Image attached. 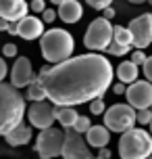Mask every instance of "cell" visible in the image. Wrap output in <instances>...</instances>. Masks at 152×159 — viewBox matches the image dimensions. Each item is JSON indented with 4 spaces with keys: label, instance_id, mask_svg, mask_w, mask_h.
<instances>
[{
    "label": "cell",
    "instance_id": "6da1fadb",
    "mask_svg": "<svg viewBox=\"0 0 152 159\" xmlns=\"http://www.w3.org/2000/svg\"><path fill=\"white\" fill-rule=\"evenodd\" d=\"M112 65L98 52L69 57L52 67H44L40 80L46 88L48 101L54 105H83L104 92L112 84Z\"/></svg>",
    "mask_w": 152,
    "mask_h": 159
},
{
    "label": "cell",
    "instance_id": "7a4b0ae2",
    "mask_svg": "<svg viewBox=\"0 0 152 159\" xmlns=\"http://www.w3.org/2000/svg\"><path fill=\"white\" fill-rule=\"evenodd\" d=\"M23 115H25V98L19 92V88L13 84L0 82V136H4L17 124H21Z\"/></svg>",
    "mask_w": 152,
    "mask_h": 159
},
{
    "label": "cell",
    "instance_id": "3957f363",
    "mask_svg": "<svg viewBox=\"0 0 152 159\" xmlns=\"http://www.w3.org/2000/svg\"><path fill=\"white\" fill-rule=\"evenodd\" d=\"M40 50L44 61L48 63H61L65 59H69L75 50V40L67 30L52 27L48 32L40 36Z\"/></svg>",
    "mask_w": 152,
    "mask_h": 159
},
{
    "label": "cell",
    "instance_id": "277c9868",
    "mask_svg": "<svg viewBox=\"0 0 152 159\" xmlns=\"http://www.w3.org/2000/svg\"><path fill=\"white\" fill-rule=\"evenodd\" d=\"M119 155L123 159L152 157V134L144 128H129L119 138Z\"/></svg>",
    "mask_w": 152,
    "mask_h": 159
},
{
    "label": "cell",
    "instance_id": "5b68a950",
    "mask_svg": "<svg viewBox=\"0 0 152 159\" xmlns=\"http://www.w3.org/2000/svg\"><path fill=\"white\" fill-rule=\"evenodd\" d=\"M137 124V111L131 107V105H112L104 111V126L108 128L111 132H127L129 128H133Z\"/></svg>",
    "mask_w": 152,
    "mask_h": 159
},
{
    "label": "cell",
    "instance_id": "8992f818",
    "mask_svg": "<svg viewBox=\"0 0 152 159\" xmlns=\"http://www.w3.org/2000/svg\"><path fill=\"white\" fill-rule=\"evenodd\" d=\"M112 42V25L111 19L106 17H98L86 30L83 36V46L88 50H106L108 44Z\"/></svg>",
    "mask_w": 152,
    "mask_h": 159
},
{
    "label": "cell",
    "instance_id": "52a82bcc",
    "mask_svg": "<svg viewBox=\"0 0 152 159\" xmlns=\"http://www.w3.org/2000/svg\"><path fill=\"white\" fill-rule=\"evenodd\" d=\"M63 143H65V130H58V128L52 126L44 128L38 134V140H36V153L42 159L58 157L63 153Z\"/></svg>",
    "mask_w": 152,
    "mask_h": 159
},
{
    "label": "cell",
    "instance_id": "ba28073f",
    "mask_svg": "<svg viewBox=\"0 0 152 159\" xmlns=\"http://www.w3.org/2000/svg\"><path fill=\"white\" fill-rule=\"evenodd\" d=\"M65 159H92L88 140L83 138L81 132L73 128H65V143H63V153Z\"/></svg>",
    "mask_w": 152,
    "mask_h": 159
},
{
    "label": "cell",
    "instance_id": "9c48e42d",
    "mask_svg": "<svg viewBox=\"0 0 152 159\" xmlns=\"http://www.w3.org/2000/svg\"><path fill=\"white\" fill-rule=\"evenodd\" d=\"M27 119L33 128L38 130H44V128H50L56 121V105L52 101H33L27 109Z\"/></svg>",
    "mask_w": 152,
    "mask_h": 159
},
{
    "label": "cell",
    "instance_id": "30bf717a",
    "mask_svg": "<svg viewBox=\"0 0 152 159\" xmlns=\"http://www.w3.org/2000/svg\"><path fill=\"white\" fill-rule=\"evenodd\" d=\"M125 96H127V103L133 107V109H146L152 105V82L150 80H136L131 82L125 90Z\"/></svg>",
    "mask_w": 152,
    "mask_h": 159
},
{
    "label": "cell",
    "instance_id": "8fae6325",
    "mask_svg": "<svg viewBox=\"0 0 152 159\" xmlns=\"http://www.w3.org/2000/svg\"><path fill=\"white\" fill-rule=\"evenodd\" d=\"M131 36H133V48H148L152 44V17L150 13L131 19L127 25Z\"/></svg>",
    "mask_w": 152,
    "mask_h": 159
},
{
    "label": "cell",
    "instance_id": "7c38bea8",
    "mask_svg": "<svg viewBox=\"0 0 152 159\" xmlns=\"http://www.w3.org/2000/svg\"><path fill=\"white\" fill-rule=\"evenodd\" d=\"M33 80V67L27 57H19L11 69V84L17 88H25Z\"/></svg>",
    "mask_w": 152,
    "mask_h": 159
},
{
    "label": "cell",
    "instance_id": "4fadbf2b",
    "mask_svg": "<svg viewBox=\"0 0 152 159\" xmlns=\"http://www.w3.org/2000/svg\"><path fill=\"white\" fill-rule=\"evenodd\" d=\"M29 11L27 0H0V17L6 21H19Z\"/></svg>",
    "mask_w": 152,
    "mask_h": 159
},
{
    "label": "cell",
    "instance_id": "5bb4252c",
    "mask_svg": "<svg viewBox=\"0 0 152 159\" xmlns=\"http://www.w3.org/2000/svg\"><path fill=\"white\" fill-rule=\"evenodd\" d=\"M44 34V19H38V17H27L19 19V32L17 36H21L23 40H36Z\"/></svg>",
    "mask_w": 152,
    "mask_h": 159
},
{
    "label": "cell",
    "instance_id": "9a60e30c",
    "mask_svg": "<svg viewBox=\"0 0 152 159\" xmlns=\"http://www.w3.org/2000/svg\"><path fill=\"white\" fill-rule=\"evenodd\" d=\"M58 19H63L65 23H77L83 17V7L77 0H63L58 4Z\"/></svg>",
    "mask_w": 152,
    "mask_h": 159
},
{
    "label": "cell",
    "instance_id": "2e32d148",
    "mask_svg": "<svg viewBox=\"0 0 152 159\" xmlns=\"http://www.w3.org/2000/svg\"><path fill=\"white\" fill-rule=\"evenodd\" d=\"M32 136H33V132H32V124L27 126V124H17L11 132H6L4 134V140H6L11 147H23V144H27L29 140H32Z\"/></svg>",
    "mask_w": 152,
    "mask_h": 159
},
{
    "label": "cell",
    "instance_id": "e0dca14e",
    "mask_svg": "<svg viewBox=\"0 0 152 159\" xmlns=\"http://www.w3.org/2000/svg\"><path fill=\"white\" fill-rule=\"evenodd\" d=\"M86 140H88L90 147L102 149L111 143V130L106 126H90V130L86 132Z\"/></svg>",
    "mask_w": 152,
    "mask_h": 159
},
{
    "label": "cell",
    "instance_id": "ac0fdd59",
    "mask_svg": "<svg viewBox=\"0 0 152 159\" xmlns=\"http://www.w3.org/2000/svg\"><path fill=\"white\" fill-rule=\"evenodd\" d=\"M77 115H79V113L75 111L73 105H56V121L63 128H73Z\"/></svg>",
    "mask_w": 152,
    "mask_h": 159
},
{
    "label": "cell",
    "instance_id": "d6986e66",
    "mask_svg": "<svg viewBox=\"0 0 152 159\" xmlns=\"http://www.w3.org/2000/svg\"><path fill=\"white\" fill-rule=\"evenodd\" d=\"M137 73H140V65L133 63V61H123V63L117 67V78L125 84H131L137 80Z\"/></svg>",
    "mask_w": 152,
    "mask_h": 159
},
{
    "label": "cell",
    "instance_id": "ffe728a7",
    "mask_svg": "<svg viewBox=\"0 0 152 159\" xmlns=\"http://www.w3.org/2000/svg\"><path fill=\"white\" fill-rule=\"evenodd\" d=\"M27 98H29V101H44V98H48V96H46V88L42 84L40 75L33 78L32 82L27 84Z\"/></svg>",
    "mask_w": 152,
    "mask_h": 159
},
{
    "label": "cell",
    "instance_id": "44dd1931",
    "mask_svg": "<svg viewBox=\"0 0 152 159\" xmlns=\"http://www.w3.org/2000/svg\"><path fill=\"white\" fill-rule=\"evenodd\" d=\"M112 40L119 42V44L133 46V36L129 32V27H123V25H115V27H112Z\"/></svg>",
    "mask_w": 152,
    "mask_h": 159
},
{
    "label": "cell",
    "instance_id": "7402d4cb",
    "mask_svg": "<svg viewBox=\"0 0 152 159\" xmlns=\"http://www.w3.org/2000/svg\"><path fill=\"white\" fill-rule=\"evenodd\" d=\"M129 50H131V46H127V44H119V42H115L112 40L111 44H108V48H106V52L112 57H123V55H127Z\"/></svg>",
    "mask_w": 152,
    "mask_h": 159
},
{
    "label": "cell",
    "instance_id": "603a6c76",
    "mask_svg": "<svg viewBox=\"0 0 152 159\" xmlns=\"http://www.w3.org/2000/svg\"><path fill=\"white\" fill-rule=\"evenodd\" d=\"M104 111H106V107H104V98L102 96L90 101V113H92V115H104Z\"/></svg>",
    "mask_w": 152,
    "mask_h": 159
},
{
    "label": "cell",
    "instance_id": "cb8c5ba5",
    "mask_svg": "<svg viewBox=\"0 0 152 159\" xmlns=\"http://www.w3.org/2000/svg\"><path fill=\"white\" fill-rule=\"evenodd\" d=\"M90 126H92L90 117H86V115H77V119H75V126H73V130H77V132H81V134H86V132L90 130Z\"/></svg>",
    "mask_w": 152,
    "mask_h": 159
},
{
    "label": "cell",
    "instance_id": "d4e9b609",
    "mask_svg": "<svg viewBox=\"0 0 152 159\" xmlns=\"http://www.w3.org/2000/svg\"><path fill=\"white\" fill-rule=\"evenodd\" d=\"M150 121H152V109H150V107H146V109H137V124L148 126Z\"/></svg>",
    "mask_w": 152,
    "mask_h": 159
},
{
    "label": "cell",
    "instance_id": "484cf974",
    "mask_svg": "<svg viewBox=\"0 0 152 159\" xmlns=\"http://www.w3.org/2000/svg\"><path fill=\"white\" fill-rule=\"evenodd\" d=\"M92 8H96V11H102V8H106V7H111L112 4V0H86Z\"/></svg>",
    "mask_w": 152,
    "mask_h": 159
},
{
    "label": "cell",
    "instance_id": "4316f807",
    "mask_svg": "<svg viewBox=\"0 0 152 159\" xmlns=\"http://www.w3.org/2000/svg\"><path fill=\"white\" fill-rule=\"evenodd\" d=\"M56 17H58V13H56L54 8H44V11H42V19H44L46 23H52Z\"/></svg>",
    "mask_w": 152,
    "mask_h": 159
},
{
    "label": "cell",
    "instance_id": "83f0119b",
    "mask_svg": "<svg viewBox=\"0 0 152 159\" xmlns=\"http://www.w3.org/2000/svg\"><path fill=\"white\" fill-rule=\"evenodd\" d=\"M131 61H133V63H137V65H144V61H146L144 48H136V50H133V55H131Z\"/></svg>",
    "mask_w": 152,
    "mask_h": 159
},
{
    "label": "cell",
    "instance_id": "f1b7e54d",
    "mask_svg": "<svg viewBox=\"0 0 152 159\" xmlns=\"http://www.w3.org/2000/svg\"><path fill=\"white\" fill-rule=\"evenodd\" d=\"M142 69H144L146 80H150V82H152V57H146V61H144V65H142Z\"/></svg>",
    "mask_w": 152,
    "mask_h": 159
},
{
    "label": "cell",
    "instance_id": "f546056e",
    "mask_svg": "<svg viewBox=\"0 0 152 159\" xmlns=\"http://www.w3.org/2000/svg\"><path fill=\"white\" fill-rule=\"evenodd\" d=\"M46 8V2L44 0H32L29 2V11H33V13H42Z\"/></svg>",
    "mask_w": 152,
    "mask_h": 159
},
{
    "label": "cell",
    "instance_id": "4dcf8cb0",
    "mask_svg": "<svg viewBox=\"0 0 152 159\" xmlns=\"http://www.w3.org/2000/svg\"><path fill=\"white\" fill-rule=\"evenodd\" d=\"M2 52H4V57H15L17 52H19V48H17L15 44H4Z\"/></svg>",
    "mask_w": 152,
    "mask_h": 159
},
{
    "label": "cell",
    "instance_id": "1f68e13d",
    "mask_svg": "<svg viewBox=\"0 0 152 159\" xmlns=\"http://www.w3.org/2000/svg\"><path fill=\"white\" fill-rule=\"evenodd\" d=\"M125 90H127V86H125V82H121V80H119V84L112 86V92H115V94H125Z\"/></svg>",
    "mask_w": 152,
    "mask_h": 159
},
{
    "label": "cell",
    "instance_id": "d6a6232c",
    "mask_svg": "<svg viewBox=\"0 0 152 159\" xmlns=\"http://www.w3.org/2000/svg\"><path fill=\"white\" fill-rule=\"evenodd\" d=\"M6 73H8V67H6V63H4V59L0 57V82L6 78Z\"/></svg>",
    "mask_w": 152,
    "mask_h": 159
},
{
    "label": "cell",
    "instance_id": "836d02e7",
    "mask_svg": "<svg viewBox=\"0 0 152 159\" xmlns=\"http://www.w3.org/2000/svg\"><path fill=\"white\" fill-rule=\"evenodd\" d=\"M19 32V21H8V27H6V34H15Z\"/></svg>",
    "mask_w": 152,
    "mask_h": 159
},
{
    "label": "cell",
    "instance_id": "e575fe53",
    "mask_svg": "<svg viewBox=\"0 0 152 159\" xmlns=\"http://www.w3.org/2000/svg\"><path fill=\"white\" fill-rule=\"evenodd\" d=\"M102 17H106V19H112V17H115V8H112V7L102 8Z\"/></svg>",
    "mask_w": 152,
    "mask_h": 159
},
{
    "label": "cell",
    "instance_id": "d590c367",
    "mask_svg": "<svg viewBox=\"0 0 152 159\" xmlns=\"http://www.w3.org/2000/svg\"><path fill=\"white\" fill-rule=\"evenodd\" d=\"M98 157H100V159H108V157H111V151H108L106 147H102V149H100V153H98Z\"/></svg>",
    "mask_w": 152,
    "mask_h": 159
},
{
    "label": "cell",
    "instance_id": "8d00e7d4",
    "mask_svg": "<svg viewBox=\"0 0 152 159\" xmlns=\"http://www.w3.org/2000/svg\"><path fill=\"white\" fill-rule=\"evenodd\" d=\"M6 27H8V21L4 17H0V32H6Z\"/></svg>",
    "mask_w": 152,
    "mask_h": 159
},
{
    "label": "cell",
    "instance_id": "74e56055",
    "mask_svg": "<svg viewBox=\"0 0 152 159\" xmlns=\"http://www.w3.org/2000/svg\"><path fill=\"white\" fill-rule=\"evenodd\" d=\"M131 4H144V2H148V0H129Z\"/></svg>",
    "mask_w": 152,
    "mask_h": 159
},
{
    "label": "cell",
    "instance_id": "f35d334b",
    "mask_svg": "<svg viewBox=\"0 0 152 159\" xmlns=\"http://www.w3.org/2000/svg\"><path fill=\"white\" fill-rule=\"evenodd\" d=\"M50 2H52V4H61L63 0H50Z\"/></svg>",
    "mask_w": 152,
    "mask_h": 159
},
{
    "label": "cell",
    "instance_id": "ab89813d",
    "mask_svg": "<svg viewBox=\"0 0 152 159\" xmlns=\"http://www.w3.org/2000/svg\"><path fill=\"white\" fill-rule=\"evenodd\" d=\"M148 126H150V134H152V121H150V124H148Z\"/></svg>",
    "mask_w": 152,
    "mask_h": 159
},
{
    "label": "cell",
    "instance_id": "60d3db41",
    "mask_svg": "<svg viewBox=\"0 0 152 159\" xmlns=\"http://www.w3.org/2000/svg\"><path fill=\"white\" fill-rule=\"evenodd\" d=\"M148 2H150V4H152V0H148Z\"/></svg>",
    "mask_w": 152,
    "mask_h": 159
},
{
    "label": "cell",
    "instance_id": "b9f144b4",
    "mask_svg": "<svg viewBox=\"0 0 152 159\" xmlns=\"http://www.w3.org/2000/svg\"><path fill=\"white\" fill-rule=\"evenodd\" d=\"M150 109H152V105H150Z\"/></svg>",
    "mask_w": 152,
    "mask_h": 159
},
{
    "label": "cell",
    "instance_id": "7bdbcfd3",
    "mask_svg": "<svg viewBox=\"0 0 152 159\" xmlns=\"http://www.w3.org/2000/svg\"><path fill=\"white\" fill-rule=\"evenodd\" d=\"M150 17H152V13H150Z\"/></svg>",
    "mask_w": 152,
    "mask_h": 159
}]
</instances>
